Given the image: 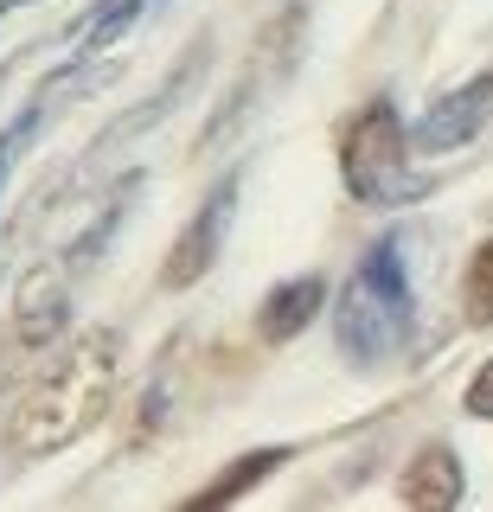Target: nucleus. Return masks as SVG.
Wrapping results in <instances>:
<instances>
[{
    "label": "nucleus",
    "instance_id": "nucleus-1",
    "mask_svg": "<svg viewBox=\"0 0 493 512\" xmlns=\"http://www.w3.org/2000/svg\"><path fill=\"white\" fill-rule=\"evenodd\" d=\"M410 327H417V301H410V269H404V237L385 231L372 250L359 256V269L340 288L333 308V340L353 365H385L391 352H404Z\"/></svg>",
    "mask_w": 493,
    "mask_h": 512
},
{
    "label": "nucleus",
    "instance_id": "nucleus-2",
    "mask_svg": "<svg viewBox=\"0 0 493 512\" xmlns=\"http://www.w3.org/2000/svg\"><path fill=\"white\" fill-rule=\"evenodd\" d=\"M340 173L359 205H410L429 192V180L410 173V135L391 96H378L353 116V128L340 141Z\"/></svg>",
    "mask_w": 493,
    "mask_h": 512
},
{
    "label": "nucleus",
    "instance_id": "nucleus-9",
    "mask_svg": "<svg viewBox=\"0 0 493 512\" xmlns=\"http://www.w3.org/2000/svg\"><path fill=\"white\" fill-rule=\"evenodd\" d=\"M71 84H77V77H58V84H45V90L33 96V103L20 109V116H13L7 128H0V186H7V173H13V160H20V148L33 141V128L45 122V109H52V103H58V96H65Z\"/></svg>",
    "mask_w": 493,
    "mask_h": 512
},
{
    "label": "nucleus",
    "instance_id": "nucleus-5",
    "mask_svg": "<svg viewBox=\"0 0 493 512\" xmlns=\"http://www.w3.org/2000/svg\"><path fill=\"white\" fill-rule=\"evenodd\" d=\"M301 26H308V13H301V7H289V13H282L276 26L263 32V58H269V77H289V71H295V39H301ZM250 90L263 96V77H257V64H250V71H244V84H237V90L225 96V116H218L212 128H205L199 141H218L225 128H237V122H244V116H250Z\"/></svg>",
    "mask_w": 493,
    "mask_h": 512
},
{
    "label": "nucleus",
    "instance_id": "nucleus-3",
    "mask_svg": "<svg viewBox=\"0 0 493 512\" xmlns=\"http://www.w3.org/2000/svg\"><path fill=\"white\" fill-rule=\"evenodd\" d=\"M231 212H237V173H225V180L212 186V199L193 212V224L180 231V244L167 250V269H161L167 288H193L205 269L218 263V244H225V231H231Z\"/></svg>",
    "mask_w": 493,
    "mask_h": 512
},
{
    "label": "nucleus",
    "instance_id": "nucleus-8",
    "mask_svg": "<svg viewBox=\"0 0 493 512\" xmlns=\"http://www.w3.org/2000/svg\"><path fill=\"white\" fill-rule=\"evenodd\" d=\"M289 455H295V448H257V455H237V461H231V474H218L212 487H199V493H193V506H231L237 493L257 487V480H269Z\"/></svg>",
    "mask_w": 493,
    "mask_h": 512
},
{
    "label": "nucleus",
    "instance_id": "nucleus-10",
    "mask_svg": "<svg viewBox=\"0 0 493 512\" xmlns=\"http://www.w3.org/2000/svg\"><path fill=\"white\" fill-rule=\"evenodd\" d=\"M461 308H468L474 327H493V237L474 250L468 276H461Z\"/></svg>",
    "mask_w": 493,
    "mask_h": 512
},
{
    "label": "nucleus",
    "instance_id": "nucleus-4",
    "mask_svg": "<svg viewBox=\"0 0 493 512\" xmlns=\"http://www.w3.org/2000/svg\"><path fill=\"white\" fill-rule=\"evenodd\" d=\"M487 109H493V71L474 77V84H461L455 96H442V103L429 109V116L417 122V148L423 154H449V148H461V141H474L481 122H487Z\"/></svg>",
    "mask_w": 493,
    "mask_h": 512
},
{
    "label": "nucleus",
    "instance_id": "nucleus-11",
    "mask_svg": "<svg viewBox=\"0 0 493 512\" xmlns=\"http://www.w3.org/2000/svg\"><path fill=\"white\" fill-rule=\"evenodd\" d=\"M461 404H468V416L493 423V359L481 365V372H474V384H468V397H461Z\"/></svg>",
    "mask_w": 493,
    "mask_h": 512
},
{
    "label": "nucleus",
    "instance_id": "nucleus-7",
    "mask_svg": "<svg viewBox=\"0 0 493 512\" xmlns=\"http://www.w3.org/2000/svg\"><path fill=\"white\" fill-rule=\"evenodd\" d=\"M404 500L410 506H429V512H449L461 506V461L449 455V448H423L417 461H410V474H404Z\"/></svg>",
    "mask_w": 493,
    "mask_h": 512
},
{
    "label": "nucleus",
    "instance_id": "nucleus-6",
    "mask_svg": "<svg viewBox=\"0 0 493 512\" xmlns=\"http://www.w3.org/2000/svg\"><path fill=\"white\" fill-rule=\"evenodd\" d=\"M321 301H327V282L321 276H289L282 288H269V301H263V314H257V333H263V340H276V346L295 340V333L321 314Z\"/></svg>",
    "mask_w": 493,
    "mask_h": 512
}]
</instances>
